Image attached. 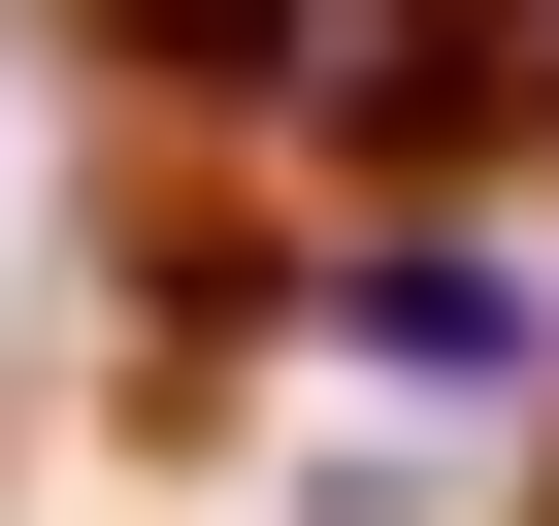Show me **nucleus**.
Here are the masks:
<instances>
[{"mask_svg":"<svg viewBox=\"0 0 559 526\" xmlns=\"http://www.w3.org/2000/svg\"><path fill=\"white\" fill-rule=\"evenodd\" d=\"M526 34H559V0H99V67H132L165 132H230L263 198L461 165V132L526 99Z\"/></svg>","mask_w":559,"mask_h":526,"instance_id":"obj_1","label":"nucleus"}]
</instances>
